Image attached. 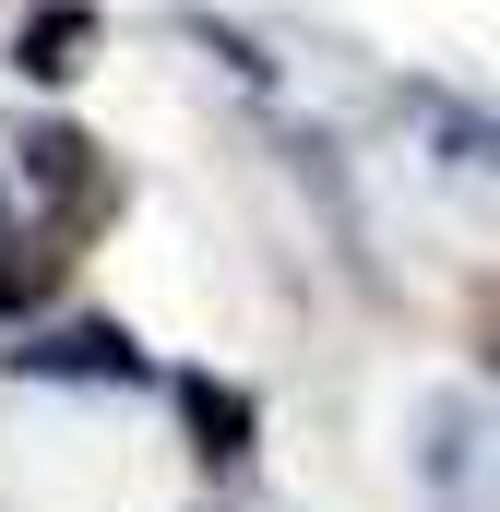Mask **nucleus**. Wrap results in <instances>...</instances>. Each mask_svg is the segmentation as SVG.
I'll list each match as a JSON object with an SVG mask.
<instances>
[{"mask_svg": "<svg viewBox=\"0 0 500 512\" xmlns=\"http://www.w3.org/2000/svg\"><path fill=\"white\" fill-rule=\"evenodd\" d=\"M477 358H489V370H500V286H489V298H477Z\"/></svg>", "mask_w": 500, "mask_h": 512, "instance_id": "nucleus-5", "label": "nucleus"}, {"mask_svg": "<svg viewBox=\"0 0 500 512\" xmlns=\"http://www.w3.org/2000/svg\"><path fill=\"white\" fill-rule=\"evenodd\" d=\"M179 405H191V429H203V441H191L203 465H239V453H250V393L239 382L203 370V382H179Z\"/></svg>", "mask_w": 500, "mask_h": 512, "instance_id": "nucleus-4", "label": "nucleus"}, {"mask_svg": "<svg viewBox=\"0 0 500 512\" xmlns=\"http://www.w3.org/2000/svg\"><path fill=\"white\" fill-rule=\"evenodd\" d=\"M12 155H24V191L48 203V227H72V239H96V227L120 215V167H108V155H96L84 131H60V120H48V131H24Z\"/></svg>", "mask_w": 500, "mask_h": 512, "instance_id": "nucleus-1", "label": "nucleus"}, {"mask_svg": "<svg viewBox=\"0 0 500 512\" xmlns=\"http://www.w3.org/2000/svg\"><path fill=\"white\" fill-rule=\"evenodd\" d=\"M84 48H96V12L84 0H48L36 24H12V72H36V84H72Z\"/></svg>", "mask_w": 500, "mask_h": 512, "instance_id": "nucleus-3", "label": "nucleus"}, {"mask_svg": "<svg viewBox=\"0 0 500 512\" xmlns=\"http://www.w3.org/2000/svg\"><path fill=\"white\" fill-rule=\"evenodd\" d=\"M12 370L24 382H143V346H131L120 322H72L48 346H12Z\"/></svg>", "mask_w": 500, "mask_h": 512, "instance_id": "nucleus-2", "label": "nucleus"}]
</instances>
